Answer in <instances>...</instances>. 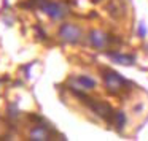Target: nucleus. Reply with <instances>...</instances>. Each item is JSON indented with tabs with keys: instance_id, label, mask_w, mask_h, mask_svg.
<instances>
[{
	"instance_id": "f257e3e1",
	"label": "nucleus",
	"mask_w": 148,
	"mask_h": 141,
	"mask_svg": "<svg viewBox=\"0 0 148 141\" xmlns=\"http://www.w3.org/2000/svg\"><path fill=\"white\" fill-rule=\"evenodd\" d=\"M75 95L81 97V98H83V102L86 103V105L89 106V108L92 109V111L96 113L99 117L105 119L107 122H112L113 119H115V111L112 109V106H110L108 103H105V102H94L92 98H88L86 95H83L80 90H75Z\"/></svg>"
},
{
	"instance_id": "f03ea898",
	"label": "nucleus",
	"mask_w": 148,
	"mask_h": 141,
	"mask_svg": "<svg viewBox=\"0 0 148 141\" xmlns=\"http://www.w3.org/2000/svg\"><path fill=\"white\" fill-rule=\"evenodd\" d=\"M103 83H105V87L112 95H116L119 94V90L126 86V79L121 76L119 73L116 71H112V70H105L103 71Z\"/></svg>"
},
{
	"instance_id": "7ed1b4c3",
	"label": "nucleus",
	"mask_w": 148,
	"mask_h": 141,
	"mask_svg": "<svg viewBox=\"0 0 148 141\" xmlns=\"http://www.w3.org/2000/svg\"><path fill=\"white\" fill-rule=\"evenodd\" d=\"M59 37H61L64 41L75 45V43H78L81 38V30L78 29L77 26H73V24H62V26L59 27Z\"/></svg>"
},
{
	"instance_id": "20e7f679",
	"label": "nucleus",
	"mask_w": 148,
	"mask_h": 141,
	"mask_svg": "<svg viewBox=\"0 0 148 141\" xmlns=\"http://www.w3.org/2000/svg\"><path fill=\"white\" fill-rule=\"evenodd\" d=\"M40 8L54 21L64 18L65 13H67V7L64 3H58V2H43Z\"/></svg>"
},
{
	"instance_id": "39448f33",
	"label": "nucleus",
	"mask_w": 148,
	"mask_h": 141,
	"mask_svg": "<svg viewBox=\"0 0 148 141\" xmlns=\"http://www.w3.org/2000/svg\"><path fill=\"white\" fill-rule=\"evenodd\" d=\"M89 41L94 48L97 49H103L108 43V37L102 32V30H91L89 32Z\"/></svg>"
},
{
	"instance_id": "423d86ee",
	"label": "nucleus",
	"mask_w": 148,
	"mask_h": 141,
	"mask_svg": "<svg viewBox=\"0 0 148 141\" xmlns=\"http://www.w3.org/2000/svg\"><path fill=\"white\" fill-rule=\"evenodd\" d=\"M72 81L75 83L73 86H72V89L77 87L78 90H91V89L96 87V81L89 76H84V75H81V76H78V78H73Z\"/></svg>"
},
{
	"instance_id": "0eeeda50",
	"label": "nucleus",
	"mask_w": 148,
	"mask_h": 141,
	"mask_svg": "<svg viewBox=\"0 0 148 141\" xmlns=\"http://www.w3.org/2000/svg\"><path fill=\"white\" fill-rule=\"evenodd\" d=\"M29 138L34 141H45V140H48V130L45 127H42V125H37L35 128L30 130Z\"/></svg>"
},
{
	"instance_id": "6e6552de",
	"label": "nucleus",
	"mask_w": 148,
	"mask_h": 141,
	"mask_svg": "<svg viewBox=\"0 0 148 141\" xmlns=\"http://www.w3.org/2000/svg\"><path fill=\"white\" fill-rule=\"evenodd\" d=\"M108 57L113 59L116 64H121V65L134 64V57L132 56H124V54H118V52H108Z\"/></svg>"
},
{
	"instance_id": "1a4fd4ad",
	"label": "nucleus",
	"mask_w": 148,
	"mask_h": 141,
	"mask_svg": "<svg viewBox=\"0 0 148 141\" xmlns=\"http://www.w3.org/2000/svg\"><path fill=\"white\" fill-rule=\"evenodd\" d=\"M115 125L118 130H123V127L126 125V114L123 111H116L115 113Z\"/></svg>"
},
{
	"instance_id": "9d476101",
	"label": "nucleus",
	"mask_w": 148,
	"mask_h": 141,
	"mask_svg": "<svg viewBox=\"0 0 148 141\" xmlns=\"http://www.w3.org/2000/svg\"><path fill=\"white\" fill-rule=\"evenodd\" d=\"M138 35H140V37L147 35V29H145V24L143 22H140V26H138Z\"/></svg>"
},
{
	"instance_id": "9b49d317",
	"label": "nucleus",
	"mask_w": 148,
	"mask_h": 141,
	"mask_svg": "<svg viewBox=\"0 0 148 141\" xmlns=\"http://www.w3.org/2000/svg\"><path fill=\"white\" fill-rule=\"evenodd\" d=\"M91 2H94V3H97V2H100V0H91Z\"/></svg>"
}]
</instances>
